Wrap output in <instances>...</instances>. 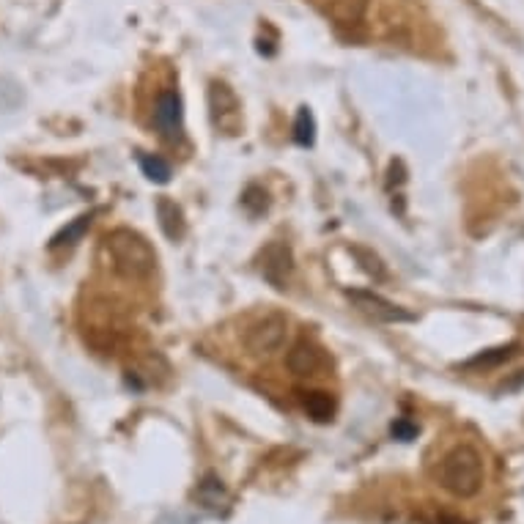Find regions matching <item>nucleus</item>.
I'll list each match as a JSON object with an SVG mask.
<instances>
[{
	"label": "nucleus",
	"instance_id": "nucleus-1",
	"mask_svg": "<svg viewBox=\"0 0 524 524\" xmlns=\"http://www.w3.org/2000/svg\"><path fill=\"white\" fill-rule=\"evenodd\" d=\"M483 456L473 445H456L436 466V481L458 500H470L483 486Z\"/></svg>",
	"mask_w": 524,
	"mask_h": 524
},
{
	"label": "nucleus",
	"instance_id": "nucleus-2",
	"mask_svg": "<svg viewBox=\"0 0 524 524\" xmlns=\"http://www.w3.org/2000/svg\"><path fill=\"white\" fill-rule=\"evenodd\" d=\"M104 250L110 253L113 269L129 281H143L157 269V253L143 234L132 228H116L104 239Z\"/></svg>",
	"mask_w": 524,
	"mask_h": 524
},
{
	"label": "nucleus",
	"instance_id": "nucleus-3",
	"mask_svg": "<svg viewBox=\"0 0 524 524\" xmlns=\"http://www.w3.org/2000/svg\"><path fill=\"white\" fill-rule=\"evenodd\" d=\"M286 338H289V321L281 313H266L247 327L244 346L253 354H274L283 349Z\"/></svg>",
	"mask_w": 524,
	"mask_h": 524
},
{
	"label": "nucleus",
	"instance_id": "nucleus-4",
	"mask_svg": "<svg viewBox=\"0 0 524 524\" xmlns=\"http://www.w3.org/2000/svg\"><path fill=\"white\" fill-rule=\"evenodd\" d=\"M349 299L354 302L357 311L366 313V316L374 319V321H381V324H404V321H412V319H415L409 311L393 305L390 299H384V297H379V294H374V291H357V289H354V291H349Z\"/></svg>",
	"mask_w": 524,
	"mask_h": 524
},
{
	"label": "nucleus",
	"instance_id": "nucleus-5",
	"mask_svg": "<svg viewBox=\"0 0 524 524\" xmlns=\"http://www.w3.org/2000/svg\"><path fill=\"white\" fill-rule=\"evenodd\" d=\"M154 127L162 132V137H168L171 143L181 141L184 132V113H181V96L176 91L159 94L154 104Z\"/></svg>",
	"mask_w": 524,
	"mask_h": 524
},
{
	"label": "nucleus",
	"instance_id": "nucleus-6",
	"mask_svg": "<svg viewBox=\"0 0 524 524\" xmlns=\"http://www.w3.org/2000/svg\"><path fill=\"white\" fill-rule=\"evenodd\" d=\"M286 368L294 374V376H316L327 368V354L321 346H316L313 341L308 338H302L297 341L289 354H286Z\"/></svg>",
	"mask_w": 524,
	"mask_h": 524
},
{
	"label": "nucleus",
	"instance_id": "nucleus-7",
	"mask_svg": "<svg viewBox=\"0 0 524 524\" xmlns=\"http://www.w3.org/2000/svg\"><path fill=\"white\" fill-rule=\"evenodd\" d=\"M294 269L291 258V247L283 242H272L266 250L261 253V274L274 286V289H286V281Z\"/></svg>",
	"mask_w": 524,
	"mask_h": 524
},
{
	"label": "nucleus",
	"instance_id": "nucleus-8",
	"mask_svg": "<svg viewBox=\"0 0 524 524\" xmlns=\"http://www.w3.org/2000/svg\"><path fill=\"white\" fill-rule=\"evenodd\" d=\"M209 104H212V113H214V121L220 124V129L234 132L239 127V102L226 82H214L209 91Z\"/></svg>",
	"mask_w": 524,
	"mask_h": 524
},
{
	"label": "nucleus",
	"instance_id": "nucleus-9",
	"mask_svg": "<svg viewBox=\"0 0 524 524\" xmlns=\"http://www.w3.org/2000/svg\"><path fill=\"white\" fill-rule=\"evenodd\" d=\"M157 217H159V228L168 239H181L184 236V214L176 201L171 198H159L157 201Z\"/></svg>",
	"mask_w": 524,
	"mask_h": 524
},
{
	"label": "nucleus",
	"instance_id": "nucleus-10",
	"mask_svg": "<svg viewBox=\"0 0 524 524\" xmlns=\"http://www.w3.org/2000/svg\"><path fill=\"white\" fill-rule=\"evenodd\" d=\"M302 406H305V412L319 420V423H327V420H333L335 415V401L329 393L324 390H308V393H302Z\"/></svg>",
	"mask_w": 524,
	"mask_h": 524
},
{
	"label": "nucleus",
	"instance_id": "nucleus-11",
	"mask_svg": "<svg viewBox=\"0 0 524 524\" xmlns=\"http://www.w3.org/2000/svg\"><path fill=\"white\" fill-rule=\"evenodd\" d=\"M91 217L94 214H80L74 223H69L64 231H58L52 236V242H50V247H66V244H74V242H80L82 239V234L89 231V226H91Z\"/></svg>",
	"mask_w": 524,
	"mask_h": 524
},
{
	"label": "nucleus",
	"instance_id": "nucleus-12",
	"mask_svg": "<svg viewBox=\"0 0 524 524\" xmlns=\"http://www.w3.org/2000/svg\"><path fill=\"white\" fill-rule=\"evenodd\" d=\"M368 9V0H333V6H329V14H333L338 22H357L363 19Z\"/></svg>",
	"mask_w": 524,
	"mask_h": 524
},
{
	"label": "nucleus",
	"instance_id": "nucleus-13",
	"mask_svg": "<svg viewBox=\"0 0 524 524\" xmlns=\"http://www.w3.org/2000/svg\"><path fill=\"white\" fill-rule=\"evenodd\" d=\"M137 159H141V168H143V173L151 181H157V184L171 181V165L165 162L162 157H157V154H141Z\"/></svg>",
	"mask_w": 524,
	"mask_h": 524
},
{
	"label": "nucleus",
	"instance_id": "nucleus-14",
	"mask_svg": "<svg viewBox=\"0 0 524 524\" xmlns=\"http://www.w3.org/2000/svg\"><path fill=\"white\" fill-rule=\"evenodd\" d=\"M313 137H316L313 116L308 113V107H302V110H299V116H297V124H294V141H297L299 146H311V143H313Z\"/></svg>",
	"mask_w": 524,
	"mask_h": 524
},
{
	"label": "nucleus",
	"instance_id": "nucleus-15",
	"mask_svg": "<svg viewBox=\"0 0 524 524\" xmlns=\"http://www.w3.org/2000/svg\"><path fill=\"white\" fill-rule=\"evenodd\" d=\"M519 346L513 343V346H503V349H491V351H486V354H481V357H475V360H470L464 368H491V366H500V363H505L508 357L516 351Z\"/></svg>",
	"mask_w": 524,
	"mask_h": 524
},
{
	"label": "nucleus",
	"instance_id": "nucleus-16",
	"mask_svg": "<svg viewBox=\"0 0 524 524\" xmlns=\"http://www.w3.org/2000/svg\"><path fill=\"white\" fill-rule=\"evenodd\" d=\"M351 253L357 256V261H360V266H363L368 274H374V278H384V266H381L379 256H374L371 250H366V247H354Z\"/></svg>",
	"mask_w": 524,
	"mask_h": 524
},
{
	"label": "nucleus",
	"instance_id": "nucleus-17",
	"mask_svg": "<svg viewBox=\"0 0 524 524\" xmlns=\"http://www.w3.org/2000/svg\"><path fill=\"white\" fill-rule=\"evenodd\" d=\"M242 204H244V209L250 212V214H261L264 209H266V192L261 189V187H247V192L242 196Z\"/></svg>",
	"mask_w": 524,
	"mask_h": 524
},
{
	"label": "nucleus",
	"instance_id": "nucleus-18",
	"mask_svg": "<svg viewBox=\"0 0 524 524\" xmlns=\"http://www.w3.org/2000/svg\"><path fill=\"white\" fill-rule=\"evenodd\" d=\"M393 434L398 436V439H412L418 434V426H412V423H406V420H398L396 426H393Z\"/></svg>",
	"mask_w": 524,
	"mask_h": 524
}]
</instances>
